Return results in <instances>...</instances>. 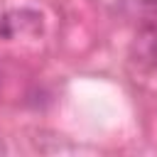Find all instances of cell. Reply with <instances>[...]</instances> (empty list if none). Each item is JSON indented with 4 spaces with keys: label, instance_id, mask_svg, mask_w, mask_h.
Wrapping results in <instances>:
<instances>
[{
    "label": "cell",
    "instance_id": "2",
    "mask_svg": "<svg viewBox=\"0 0 157 157\" xmlns=\"http://www.w3.org/2000/svg\"><path fill=\"white\" fill-rule=\"evenodd\" d=\"M140 42L145 44V59H150L152 64H157V27L150 29L145 37H140Z\"/></svg>",
    "mask_w": 157,
    "mask_h": 157
},
{
    "label": "cell",
    "instance_id": "1",
    "mask_svg": "<svg viewBox=\"0 0 157 157\" xmlns=\"http://www.w3.org/2000/svg\"><path fill=\"white\" fill-rule=\"evenodd\" d=\"M37 34L42 32V15L32 10H12L0 17V37L2 39H15L17 34Z\"/></svg>",
    "mask_w": 157,
    "mask_h": 157
}]
</instances>
